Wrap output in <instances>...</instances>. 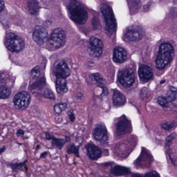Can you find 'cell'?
<instances>
[{
	"label": "cell",
	"instance_id": "obj_1",
	"mask_svg": "<svg viewBox=\"0 0 177 177\" xmlns=\"http://www.w3.org/2000/svg\"><path fill=\"white\" fill-rule=\"evenodd\" d=\"M174 54V47L169 43H162L160 45L156 59V67L162 70L170 62Z\"/></svg>",
	"mask_w": 177,
	"mask_h": 177
},
{
	"label": "cell",
	"instance_id": "obj_2",
	"mask_svg": "<svg viewBox=\"0 0 177 177\" xmlns=\"http://www.w3.org/2000/svg\"><path fill=\"white\" fill-rule=\"evenodd\" d=\"M68 11L71 19L78 24H83L88 18L87 11L77 0H71L68 5Z\"/></svg>",
	"mask_w": 177,
	"mask_h": 177
},
{
	"label": "cell",
	"instance_id": "obj_3",
	"mask_svg": "<svg viewBox=\"0 0 177 177\" xmlns=\"http://www.w3.org/2000/svg\"><path fill=\"white\" fill-rule=\"evenodd\" d=\"M5 45L10 51L19 53L24 48V40L13 33H9L5 39Z\"/></svg>",
	"mask_w": 177,
	"mask_h": 177
},
{
	"label": "cell",
	"instance_id": "obj_4",
	"mask_svg": "<svg viewBox=\"0 0 177 177\" xmlns=\"http://www.w3.org/2000/svg\"><path fill=\"white\" fill-rule=\"evenodd\" d=\"M66 41L65 32L61 28H56L51 33L49 38V45L53 50L59 49L65 44Z\"/></svg>",
	"mask_w": 177,
	"mask_h": 177
},
{
	"label": "cell",
	"instance_id": "obj_5",
	"mask_svg": "<svg viewBox=\"0 0 177 177\" xmlns=\"http://www.w3.org/2000/svg\"><path fill=\"white\" fill-rule=\"evenodd\" d=\"M101 12L104 16L106 22V28L110 33H113L116 31V22L112 9L109 6L102 4L101 7Z\"/></svg>",
	"mask_w": 177,
	"mask_h": 177
},
{
	"label": "cell",
	"instance_id": "obj_6",
	"mask_svg": "<svg viewBox=\"0 0 177 177\" xmlns=\"http://www.w3.org/2000/svg\"><path fill=\"white\" fill-rule=\"evenodd\" d=\"M118 79L120 83L125 87H129L134 82L135 75L131 69H122L118 73Z\"/></svg>",
	"mask_w": 177,
	"mask_h": 177
},
{
	"label": "cell",
	"instance_id": "obj_7",
	"mask_svg": "<svg viewBox=\"0 0 177 177\" xmlns=\"http://www.w3.org/2000/svg\"><path fill=\"white\" fill-rule=\"evenodd\" d=\"M30 102V94L26 91H21L16 94L13 98V104L20 110L27 108Z\"/></svg>",
	"mask_w": 177,
	"mask_h": 177
},
{
	"label": "cell",
	"instance_id": "obj_8",
	"mask_svg": "<svg viewBox=\"0 0 177 177\" xmlns=\"http://www.w3.org/2000/svg\"><path fill=\"white\" fill-rule=\"evenodd\" d=\"M103 51V43L99 38L92 37L89 42V52L91 55L98 57L102 55Z\"/></svg>",
	"mask_w": 177,
	"mask_h": 177
},
{
	"label": "cell",
	"instance_id": "obj_9",
	"mask_svg": "<svg viewBox=\"0 0 177 177\" xmlns=\"http://www.w3.org/2000/svg\"><path fill=\"white\" fill-rule=\"evenodd\" d=\"M53 71L56 78H67L71 73V71H70L67 62L63 60H58L56 62L53 66Z\"/></svg>",
	"mask_w": 177,
	"mask_h": 177
},
{
	"label": "cell",
	"instance_id": "obj_10",
	"mask_svg": "<svg viewBox=\"0 0 177 177\" xmlns=\"http://www.w3.org/2000/svg\"><path fill=\"white\" fill-rule=\"evenodd\" d=\"M143 37V30L139 26H130L125 30L124 38L129 42H136Z\"/></svg>",
	"mask_w": 177,
	"mask_h": 177
},
{
	"label": "cell",
	"instance_id": "obj_11",
	"mask_svg": "<svg viewBox=\"0 0 177 177\" xmlns=\"http://www.w3.org/2000/svg\"><path fill=\"white\" fill-rule=\"evenodd\" d=\"M33 38L38 44H44L47 42V40H49L48 32L46 28L43 26H36L33 31Z\"/></svg>",
	"mask_w": 177,
	"mask_h": 177
},
{
	"label": "cell",
	"instance_id": "obj_12",
	"mask_svg": "<svg viewBox=\"0 0 177 177\" xmlns=\"http://www.w3.org/2000/svg\"><path fill=\"white\" fill-rule=\"evenodd\" d=\"M131 125L129 121L127 118L124 116L123 118L120 119V120L116 124V132L119 136L123 135L125 133H128L130 131Z\"/></svg>",
	"mask_w": 177,
	"mask_h": 177
},
{
	"label": "cell",
	"instance_id": "obj_13",
	"mask_svg": "<svg viewBox=\"0 0 177 177\" xmlns=\"http://www.w3.org/2000/svg\"><path fill=\"white\" fill-rule=\"evenodd\" d=\"M94 137L96 141H106L107 139V131L103 124H98L94 129Z\"/></svg>",
	"mask_w": 177,
	"mask_h": 177
},
{
	"label": "cell",
	"instance_id": "obj_14",
	"mask_svg": "<svg viewBox=\"0 0 177 177\" xmlns=\"http://www.w3.org/2000/svg\"><path fill=\"white\" fill-rule=\"evenodd\" d=\"M139 75L142 82H147L153 77V71L149 66L141 65L139 69Z\"/></svg>",
	"mask_w": 177,
	"mask_h": 177
},
{
	"label": "cell",
	"instance_id": "obj_15",
	"mask_svg": "<svg viewBox=\"0 0 177 177\" xmlns=\"http://www.w3.org/2000/svg\"><path fill=\"white\" fill-rule=\"evenodd\" d=\"M86 149L89 157L91 160H98L102 156L101 149L93 144H89L86 146Z\"/></svg>",
	"mask_w": 177,
	"mask_h": 177
},
{
	"label": "cell",
	"instance_id": "obj_16",
	"mask_svg": "<svg viewBox=\"0 0 177 177\" xmlns=\"http://www.w3.org/2000/svg\"><path fill=\"white\" fill-rule=\"evenodd\" d=\"M127 58V51L124 49L118 47L116 48L114 51V55L113 59L114 61L116 63H123L126 60Z\"/></svg>",
	"mask_w": 177,
	"mask_h": 177
},
{
	"label": "cell",
	"instance_id": "obj_17",
	"mask_svg": "<svg viewBox=\"0 0 177 177\" xmlns=\"http://www.w3.org/2000/svg\"><path fill=\"white\" fill-rule=\"evenodd\" d=\"M55 88H56L57 94L62 95V94L67 93L68 91V87L66 78H57L56 81H55Z\"/></svg>",
	"mask_w": 177,
	"mask_h": 177
},
{
	"label": "cell",
	"instance_id": "obj_18",
	"mask_svg": "<svg viewBox=\"0 0 177 177\" xmlns=\"http://www.w3.org/2000/svg\"><path fill=\"white\" fill-rule=\"evenodd\" d=\"M113 104L115 107H120L124 105L126 102V98L122 93L118 90H114L113 94Z\"/></svg>",
	"mask_w": 177,
	"mask_h": 177
},
{
	"label": "cell",
	"instance_id": "obj_19",
	"mask_svg": "<svg viewBox=\"0 0 177 177\" xmlns=\"http://www.w3.org/2000/svg\"><path fill=\"white\" fill-rule=\"evenodd\" d=\"M111 174L115 176H125V175L130 174V170L128 168L117 165L111 170Z\"/></svg>",
	"mask_w": 177,
	"mask_h": 177
},
{
	"label": "cell",
	"instance_id": "obj_20",
	"mask_svg": "<svg viewBox=\"0 0 177 177\" xmlns=\"http://www.w3.org/2000/svg\"><path fill=\"white\" fill-rule=\"evenodd\" d=\"M45 134H46V139L47 140H51V141H52L53 146L58 148V149H62L66 143L65 140L57 139V138L53 137V136L49 134V133H46Z\"/></svg>",
	"mask_w": 177,
	"mask_h": 177
},
{
	"label": "cell",
	"instance_id": "obj_21",
	"mask_svg": "<svg viewBox=\"0 0 177 177\" xmlns=\"http://www.w3.org/2000/svg\"><path fill=\"white\" fill-rule=\"evenodd\" d=\"M93 76L94 79L95 81L97 82L99 86H100L103 90V93L104 94L105 92H107V86H106V82L103 77L100 75V73H94L92 75Z\"/></svg>",
	"mask_w": 177,
	"mask_h": 177
},
{
	"label": "cell",
	"instance_id": "obj_22",
	"mask_svg": "<svg viewBox=\"0 0 177 177\" xmlns=\"http://www.w3.org/2000/svg\"><path fill=\"white\" fill-rule=\"evenodd\" d=\"M28 7L30 13L34 15H37L38 13L39 10H40L39 4L36 0H29L28 4Z\"/></svg>",
	"mask_w": 177,
	"mask_h": 177
},
{
	"label": "cell",
	"instance_id": "obj_23",
	"mask_svg": "<svg viewBox=\"0 0 177 177\" xmlns=\"http://www.w3.org/2000/svg\"><path fill=\"white\" fill-rule=\"evenodd\" d=\"M167 99H168L169 103L174 101L175 100L177 99V89L176 88L173 87V86H170V89H169Z\"/></svg>",
	"mask_w": 177,
	"mask_h": 177
},
{
	"label": "cell",
	"instance_id": "obj_24",
	"mask_svg": "<svg viewBox=\"0 0 177 177\" xmlns=\"http://www.w3.org/2000/svg\"><path fill=\"white\" fill-rule=\"evenodd\" d=\"M11 91L9 87L7 86H1L0 89V98L1 99H6V98H9L11 95Z\"/></svg>",
	"mask_w": 177,
	"mask_h": 177
},
{
	"label": "cell",
	"instance_id": "obj_25",
	"mask_svg": "<svg viewBox=\"0 0 177 177\" xmlns=\"http://www.w3.org/2000/svg\"><path fill=\"white\" fill-rule=\"evenodd\" d=\"M67 107V104L65 103V102H59V103H57L54 106V111L55 114H60L63 111L66 110Z\"/></svg>",
	"mask_w": 177,
	"mask_h": 177
},
{
	"label": "cell",
	"instance_id": "obj_26",
	"mask_svg": "<svg viewBox=\"0 0 177 177\" xmlns=\"http://www.w3.org/2000/svg\"><path fill=\"white\" fill-rule=\"evenodd\" d=\"M68 154H75L76 156H79V147H77L73 144L68 146L67 147Z\"/></svg>",
	"mask_w": 177,
	"mask_h": 177
},
{
	"label": "cell",
	"instance_id": "obj_27",
	"mask_svg": "<svg viewBox=\"0 0 177 177\" xmlns=\"http://www.w3.org/2000/svg\"><path fill=\"white\" fill-rule=\"evenodd\" d=\"M43 96H44L45 98H49V99H54L55 98L54 94H53V92L51 91V90L49 89H44V91L43 92Z\"/></svg>",
	"mask_w": 177,
	"mask_h": 177
},
{
	"label": "cell",
	"instance_id": "obj_28",
	"mask_svg": "<svg viewBox=\"0 0 177 177\" xmlns=\"http://www.w3.org/2000/svg\"><path fill=\"white\" fill-rule=\"evenodd\" d=\"M174 127V122H170V123H163L161 125V127L165 130H170L173 127Z\"/></svg>",
	"mask_w": 177,
	"mask_h": 177
},
{
	"label": "cell",
	"instance_id": "obj_29",
	"mask_svg": "<svg viewBox=\"0 0 177 177\" xmlns=\"http://www.w3.org/2000/svg\"><path fill=\"white\" fill-rule=\"evenodd\" d=\"M158 104H160V105H161L162 107L166 106L167 104L169 103L168 101V99H167V98L162 97V96H160V97H158Z\"/></svg>",
	"mask_w": 177,
	"mask_h": 177
},
{
	"label": "cell",
	"instance_id": "obj_30",
	"mask_svg": "<svg viewBox=\"0 0 177 177\" xmlns=\"http://www.w3.org/2000/svg\"><path fill=\"white\" fill-rule=\"evenodd\" d=\"M40 67H35L31 71V74L33 75V77L34 78H37L38 77L39 75H40Z\"/></svg>",
	"mask_w": 177,
	"mask_h": 177
},
{
	"label": "cell",
	"instance_id": "obj_31",
	"mask_svg": "<svg viewBox=\"0 0 177 177\" xmlns=\"http://www.w3.org/2000/svg\"><path fill=\"white\" fill-rule=\"evenodd\" d=\"M174 136H175L174 133H172V134H170L168 138H167V139H166V141H165V145H166V146L169 145L171 143H172V141H173V139H174Z\"/></svg>",
	"mask_w": 177,
	"mask_h": 177
},
{
	"label": "cell",
	"instance_id": "obj_32",
	"mask_svg": "<svg viewBox=\"0 0 177 177\" xmlns=\"http://www.w3.org/2000/svg\"><path fill=\"white\" fill-rule=\"evenodd\" d=\"M144 177H160V176L157 172L152 171V172H150L147 173V174H146Z\"/></svg>",
	"mask_w": 177,
	"mask_h": 177
},
{
	"label": "cell",
	"instance_id": "obj_33",
	"mask_svg": "<svg viewBox=\"0 0 177 177\" xmlns=\"http://www.w3.org/2000/svg\"><path fill=\"white\" fill-rule=\"evenodd\" d=\"M69 118H70V120L71 121H72V122H73L74 120H75V115H74V114H73V112H69Z\"/></svg>",
	"mask_w": 177,
	"mask_h": 177
},
{
	"label": "cell",
	"instance_id": "obj_34",
	"mask_svg": "<svg viewBox=\"0 0 177 177\" xmlns=\"http://www.w3.org/2000/svg\"><path fill=\"white\" fill-rule=\"evenodd\" d=\"M4 9V0H1V5H0V11H2Z\"/></svg>",
	"mask_w": 177,
	"mask_h": 177
},
{
	"label": "cell",
	"instance_id": "obj_35",
	"mask_svg": "<svg viewBox=\"0 0 177 177\" xmlns=\"http://www.w3.org/2000/svg\"><path fill=\"white\" fill-rule=\"evenodd\" d=\"M24 131L23 130H22V129H19V130L17 131V134L18 135V136H20V135H23L24 134Z\"/></svg>",
	"mask_w": 177,
	"mask_h": 177
},
{
	"label": "cell",
	"instance_id": "obj_36",
	"mask_svg": "<svg viewBox=\"0 0 177 177\" xmlns=\"http://www.w3.org/2000/svg\"><path fill=\"white\" fill-rule=\"evenodd\" d=\"M131 177H144V176L139 174H133Z\"/></svg>",
	"mask_w": 177,
	"mask_h": 177
},
{
	"label": "cell",
	"instance_id": "obj_37",
	"mask_svg": "<svg viewBox=\"0 0 177 177\" xmlns=\"http://www.w3.org/2000/svg\"><path fill=\"white\" fill-rule=\"evenodd\" d=\"M46 154H47V152H45V153H43V154H42V155H41V157L42 158L43 156H45L46 155Z\"/></svg>",
	"mask_w": 177,
	"mask_h": 177
},
{
	"label": "cell",
	"instance_id": "obj_38",
	"mask_svg": "<svg viewBox=\"0 0 177 177\" xmlns=\"http://www.w3.org/2000/svg\"><path fill=\"white\" fill-rule=\"evenodd\" d=\"M5 148H6V147H3V148H2V149H1V153H2V152H4V149H5Z\"/></svg>",
	"mask_w": 177,
	"mask_h": 177
},
{
	"label": "cell",
	"instance_id": "obj_39",
	"mask_svg": "<svg viewBox=\"0 0 177 177\" xmlns=\"http://www.w3.org/2000/svg\"><path fill=\"white\" fill-rule=\"evenodd\" d=\"M103 177H104V176H103Z\"/></svg>",
	"mask_w": 177,
	"mask_h": 177
}]
</instances>
